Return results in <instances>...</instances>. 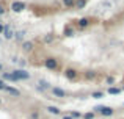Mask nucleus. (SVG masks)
Here are the masks:
<instances>
[{"mask_svg":"<svg viewBox=\"0 0 124 119\" xmlns=\"http://www.w3.org/2000/svg\"><path fill=\"white\" fill-rule=\"evenodd\" d=\"M3 13H5V6H3V5H0V16H2Z\"/></svg>","mask_w":124,"mask_h":119,"instance_id":"bb28decb","label":"nucleus"},{"mask_svg":"<svg viewBox=\"0 0 124 119\" xmlns=\"http://www.w3.org/2000/svg\"><path fill=\"white\" fill-rule=\"evenodd\" d=\"M69 116L72 118V119H79V118H82L83 114H82V113H79V111H72V113H69Z\"/></svg>","mask_w":124,"mask_h":119,"instance_id":"412c9836","label":"nucleus"},{"mask_svg":"<svg viewBox=\"0 0 124 119\" xmlns=\"http://www.w3.org/2000/svg\"><path fill=\"white\" fill-rule=\"evenodd\" d=\"M22 50H24V52H31V50H33V42H31V41L22 42Z\"/></svg>","mask_w":124,"mask_h":119,"instance_id":"ddd939ff","label":"nucleus"},{"mask_svg":"<svg viewBox=\"0 0 124 119\" xmlns=\"http://www.w3.org/2000/svg\"><path fill=\"white\" fill-rule=\"evenodd\" d=\"M63 33H64V36H72V35H74V28L68 25V27L64 28V31H63Z\"/></svg>","mask_w":124,"mask_h":119,"instance_id":"f3484780","label":"nucleus"},{"mask_svg":"<svg viewBox=\"0 0 124 119\" xmlns=\"http://www.w3.org/2000/svg\"><path fill=\"white\" fill-rule=\"evenodd\" d=\"M88 25H90V19H86V17L79 19V27L80 28H85V27H88Z\"/></svg>","mask_w":124,"mask_h":119,"instance_id":"2eb2a0df","label":"nucleus"},{"mask_svg":"<svg viewBox=\"0 0 124 119\" xmlns=\"http://www.w3.org/2000/svg\"><path fill=\"white\" fill-rule=\"evenodd\" d=\"M94 111L99 113L101 116H104V118H110V116L115 114V110H113L112 107H107V105H99V107L94 108Z\"/></svg>","mask_w":124,"mask_h":119,"instance_id":"f257e3e1","label":"nucleus"},{"mask_svg":"<svg viewBox=\"0 0 124 119\" xmlns=\"http://www.w3.org/2000/svg\"><path fill=\"white\" fill-rule=\"evenodd\" d=\"M2 70H3V64L0 63V72H2Z\"/></svg>","mask_w":124,"mask_h":119,"instance_id":"c756f323","label":"nucleus"},{"mask_svg":"<svg viewBox=\"0 0 124 119\" xmlns=\"http://www.w3.org/2000/svg\"><path fill=\"white\" fill-rule=\"evenodd\" d=\"M2 80H3V82H13V83L17 82L11 72H3V74H2Z\"/></svg>","mask_w":124,"mask_h":119,"instance_id":"f8f14e48","label":"nucleus"},{"mask_svg":"<svg viewBox=\"0 0 124 119\" xmlns=\"http://www.w3.org/2000/svg\"><path fill=\"white\" fill-rule=\"evenodd\" d=\"M63 5L71 8V6H76V0H63Z\"/></svg>","mask_w":124,"mask_h":119,"instance_id":"6ab92c4d","label":"nucleus"},{"mask_svg":"<svg viewBox=\"0 0 124 119\" xmlns=\"http://www.w3.org/2000/svg\"><path fill=\"white\" fill-rule=\"evenodd\" d=\"M82 118L83 119H94V113H93V111H88V113H85Z\"/></svg>","mask_w":124,"mask_h":119,"instance_id":"5701e85b","label":"nucleus"},{"mask_svg":"<svg viewBox=\"0 0 124 119\" xmlns=\"http://www.w3.org/2000/svg\"><path fill=\"white\" fill-rule=\"evenodd\" d=\"M3 27H5V25H2V24H0V35L3 33Z\"/></svg>","mask_w":124,"mask_h":119,"instance_id":"cd10ccee","label":"nucleus"},{"mask_svg":"<svg viewBox=\"0 0 124 119\" xmlns=\"http://www.w3.org/2000/svg\"><path fill=\"white\" fill-rule=\"evenodd\" d=\"M11 74L14 75V78L17 80V82H21V80H28V78H30V74H28L25 69H14Z\"/></svg>","mask_w":124,"mask_h":119,"instance_id":"f03ea898","label":"nucleus"},{"mask_svg":"<svg viewBox=\"0 0 124 119\" xmlns=\"http://www.w3.org/2000/svg\"><path fill=\"white\" fill-rule=\"evenodd\" d=\"M105 83H107V85H108V86H112V85H115V77H107V78H105Z\"/></svg>","mask_w":124,"mask_h":119,"instance_id":"4be33fe9","label":"nucleus"},{"mask_svg":"<svg viewBox=\"0 0 124 119\" xmlns=\"http://www.w3.org/2000/svg\"><path fill=\"white\" fill-rule=\"evenodd\" d=\"M49 88H50V83L49 82H46V80H39V82H38V86H36L38 91H46V89H49Z\"/></svg>","mask_w":124,"mask_h":119,"instance_id":"9b49d317","label":"nucleus"},{"mask_svg":"<svg viewBox=\"0 0 124 119\" xmlns=\"http://www.w3.org/2000/svg\"><path fill=\"white\" fill-rule=\"evenodd\" d=\"M14 33L16 31L11 28V25H5V27H3V38H5V39H13V38H14Z\"/></svg>","mask_w":124,"mask_h":119,"instance_id":"39448f33","label":"nucleus"},{"mask_svg":"<svg viewBox=\"0 0 124 119\" xmlns=\"http://www.w3.org/2000/svg\"><path fill=\"white\" fill-rule=\"evenodd\" d=\"M44 66L47 67L49 70H57L58 69V60L54 58V56H47L44 60Z\"/></svg>","mask_w":124,"mask_h":119,"instance_id":"7ed1b4c3","label":"nucleus"},{"mask_svg":"<svg viewBox=\"0 0 124 119\" xmlns=\"http://www.w3.org/2000/svg\"><path fill=\"white\" fill-rule=\"evenodd\" d=\"M52 94H54L55 97H58V99L66 97V91H64V89H61V88H57V86H54V88H52Z\"/></svg>","mask_w":124,"mask_h":119,"instance_id":"0eeeda50","label":"nucleus"},{"mask_svg":"<svg viewBox=\"0 0 124 119\" xmlns=\"http://www.w3.org/2000/svg\"><path fill=\"white\" fill-rule=\"evenodd\" d=\"M24 36H25V31L24 30H22V31H16V33H14V39L16 41H22V39H24Z\"/></svg>","mask_w":124,"mask_h":119,"instance_id":"dca6fc26","label":"nucleus"},{"mask_svg":"<svg viewBox=\"0 0 124 119\" xmlns=\"http://www.w3.org/2000/svg\"><path fill=\"white\" fill-rule=\"evenodd\" d=\"M30 119H39V113H38V111H31V113H30Z\"/></svg>","mask_w":124,"mask_h":119,"instance_id":"b1692460","label":"nucleus"},{"mask_svg":"<svg viewBox=\"0 0 124 119\" xmlns=\"http://www.w3.org/2000/svg\"><path fill=\"white\" fill-rule=\"evenodd\" d=\"M85 80H88V82H91V80H96L97 78V72L96 70H93V69H90V70H86L85 72Z\"/></svg>","mask_w":124,"mask_h":119,"instance_id":"6e6552de","label":"nucleus"},{"mask_svg":"<svg viewBox=\"0 0 124 119\" xmlns=\"http://www.w3.org/2000/svg\"><path fill=\"white\" fill-rule=\"evenodd\" d=\"M85 5H86V0H76V8L77 9H82Z\"/></svg>","mask_w":124,"mask_h":119,"instance_id":"a211bd4d","label":"nucleus"},{"mask_svg":"<svg viewBox=\"0 0 124 119\" xmlns=\"http://www.w3.org/2000/svg\"><path fill=\"white\" fill-rule=\"evenodd\" d=\"M107 92H108V94H113V96H118V94H121V92H123V89L121 88H116V86H108Z\"/></svg>","mask_w":124,"mask_h":119,"instance_id":"4468645a","label":"nucleus"},{"mask_svg":"<svg viewBox=\"0 0 124 119\" xmlns=\"http://www.w3.org/2000/svg\"><path fill=\"white\" fill-rule=\"evenodd\" d=\"M91 97H94V99H101V97H104V92H102V91H94L93 94H91Z\"/></svg>","mask_w":124,"mask_h":119,"instance_id":"aec40b11","label":"nucleus"},{"mask_svg":"<svg viewBox=\"0 0 124 119\" xmlns=\"http://www.w3.org/2000/svg\"><path fill=\"white\" fill-rule=\"evenodd\" d=\"M0 42H2V39H0Z\"/></svg>","mask_w":124,"mask_h":119,"instance_id":"7c9ffc66","label":"nucleus"},{"mask_svg":"<svg viewBox=\"0 0 124 119\" xmlns=\"http://www.w3.org/2000/svg\"><path fill=\"white\" fill-rule=\"evenodd\" d=\"M5 88H6V85H5V82H3L2 78H0V91H5Z\"/></svg>","mask_w":124,"mask_h":119,"instance_id":"a878e982","label":"nucleus"},{"mask_svg":"<svg viewBox=\"0 0 124 119\" xmlns=\"http://www.w3.org/2000/svg\"><path fill=\"white\" fill-rule=\"evenodd\" d=\"M11 9L14 13H21V11H24V9H25V3L24 2H13Z\"/></svg>","mask_w":124,"mask_h":119,"instance_id":"423d86ee","label":"nucleus"},{"mask_svg":"<svg viewBox=\"0 0 124 119\" xmlns=\"http://www.w3.org/2000/svg\"><path fill=\"white\" fill-rule=\"evenodd\" d=\"M52 41H54V36H52V35H47V36L44 38V42H47V44L52 42Z\"/></svg>","mask_w":124,"mask_h":119,"instance_id":"393cba45","label":"nucleus"},{"mask_svg":"<svg viewBox=\"0 0 124 119\" xmlns=\"http://www.w3.org/2000/svg\"><path fill=\"white\" fill-rule=\"evenodd\" d=\"M5 91L8 92L9 96H13V97H19L21 96V91L19 89H16V88H13V86H8L6 85V88H5Z\"/></svg>","mask_w":124,"mask_h":119,"instance_id":"1a4fd4ad","label":"nucleus"},{"mask_svg":"<svg viewBox=\"0 0 124 119\" xmlns=\"http://www.w3.org/2000/svg\"><path fill=\"white\" fill-rule=\"evenodd\" d=\"M123 107H124V104H123Z\"/></svg>","mask_w":124,"mask_h":119,"instance_id":"2f4dec72","label":"nucleus"},{"mask_svg":"<svg viewBox=\"0 0 124 119\" xmlns=\"http://www.w3.org/2000/svg\"><path fill=\"white\" fill-rule=\"evenodd\" d=\"M61 119H72V118H71L69 114H66V116H63V118H61Z\"/></svg>","mask_w":124,"mask_h":119,"instance_id":"c85d7f7f","label":"nucleus"},{"mask_svg":"<svg viewBox=\"0 0 124 119\" xmlns=\"http://www.w3.org/2000/svg\"><path fill=\"white\" fill-rule=\"evenodd\" d=\"M63 74H64V77H66L68 80H76L77 77H79V70L74 69V67H68Z\"/></svg>","mask_w":124,"mask_h":119,"instance_id":"20e7f679","label":"nucleus"},{"mask_svg":"<svg viewBox=\"0 0 124 119\" xmlns=\"http://www.w3.org/2000/svg\"><path fill=\"white\" fill-rule=\"evenodd\" d=\"M47 113H50V114H55V116H61V110L58 107H54V105H47Z\"/></svg>","mask_w":124,"mask_h":119,"instance_id":"9d476101","label":"nucleus"}]
</instances>
